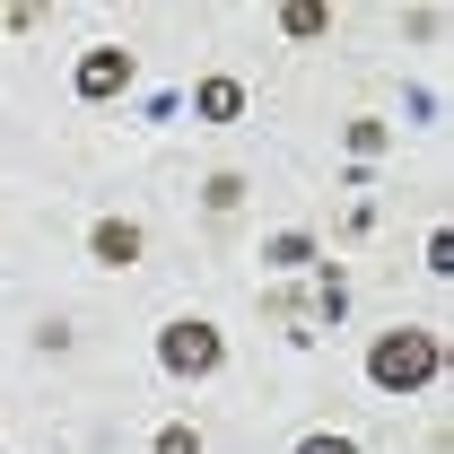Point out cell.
I'll return each instance as SVG.
<instances>
[{
    "mask_svg": "<svg viewBox=\"0 0 454 454\" xmlns=\"http://www.w3.org/2000/svg\"><path fill=\"white\" fill-rule=\"evenodd\" d=\"M280 27H288V35H324V27H333V9H324V0H288Z\"/></svg>",
    "mask_w": 454,
    "mask_h": 454,
    "instance_id": "8992f818",
    "label": "cell"
},
{
    "mask_svg": "<svg viewBox=\"0 0 454 454\" xmlns=\"http://www.w3.org/2000/svg\"><path fill=\"white\" fill-rule=\"evenodd\" d=\"M114 88H131V53L122 44H97V53L79 61V97H114Z\"/></svg>",
    "mask_w": 454,
    "mask_h": 454,
    "instance_id": "3957f363",
    "label": "cell"
},
{
    "mask_svg": "<svg viewBox=\"0 0 454 454\" xmlns=\"http://www.w3.org/2000/svg\"><path fill=\"white\" fill-rule=\"evenodd\" d=\"M192 106L210 114V122H227V114L245 106V88H236V79H201V97H192Z\"/></svg>",
    "mask_w": 454,
    "mask_h": 454,
    "instance_id": "5b68a950",
    "label": "cell"
},
{
    "mask_svg": "<svg viewBox=\"0 0 454 454\" xmlns=\"http://www.w3.org/2000/svg\"><path fill=\"white\" fill-rule=\"evenodd\" d=\"M306 254H315V245H306V236H271V262H280V271H297V262H306Z\"/></svg>",
    "mask_w": 454,
    "mask_h": 454,
    "instance_id": "52a82bcc",
    "label": "cell"
},
{
    "mask_svg": "<svg viewBox=\"0 0 454 454\" xmlns=\"http://www.w3.org/2000/svg\"><path fill=\"white\" fill-rule=\"evenodd\" d=\"M88 254H97L106 271H131V262H140V227H131V219H106L97 236H88Z\"/></svg>",
    "mask_w": 454,
    "mask_h": 454,
    "instance_id": "277c9868",
    "label": "cell"
},
{
    "mask_svg": "<svg viewBox=\"0 0 454 454\" xmlns=\"http://www.w3.org/2000/svg\"><path fill=\"white\" fill-rule=\"evenodd\" d=\"M158 454H201V428H158Z\"/></svg>",
    "mask_w": 454,
    "mask_h": 454,
    "instance_id": "ba28073f",
    "label": "cell"
},
{
    "mask_svg": "<svg viewBox=\"0 0 454 454\" xmlns=\"http://www.w3.org/2000/svg\"><path fill=\"white\" fill-rule=\"evenodd\" d=\"M367 376H376L385 394L428 385V376H437V333H411V324H402V333H385L376 349H367Z\"/></svg>",
    "mask_w": 454,
    "mask_h": 454,
    "instance_id": "6da1fadb",
    "label": "cell"
},
{
    "mask_svg": "<svg viewBox=\"0 0 454 454\" xmlns=\"http://www.w3.org/2000/svg\"><path fill=\"white\" fill-rule=\"evenodd\" d=\"M158 358H167V376H210V367L227 358V340L210 333L201 315H184V324H167V333H158Z\"/></svg>",
    "mask_w": 454,
    "mask_h": 454,
    "instance_id": "7a4b0ae2",
    "label": "cell"
},
{
    "mask_svg": "<svg viewBox=\"0 0 454 454\" xmlns=\"http://www.w3.org/2000/svg\"><path fill=\"white\" fill-rule=\"evenodd\" d=\"M297 454H358V446H349V437H306Z\"/></svg>",
    "mask_w": 454,
    "mask_h": 454,
    "instance_id": "9c48e42d",
    "label": "cell"
}]
</instances>
